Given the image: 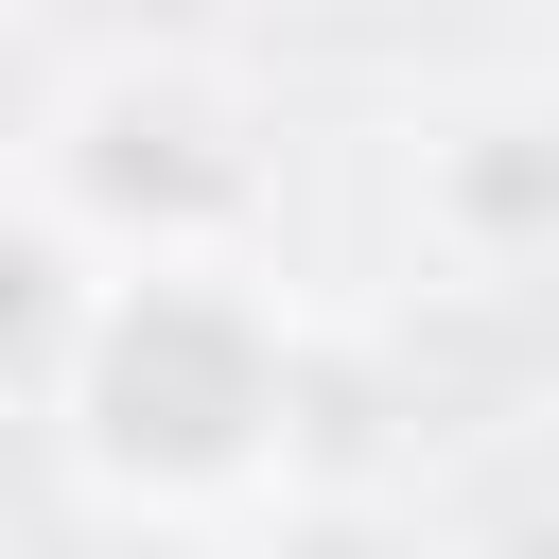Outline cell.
Listing matches in <instances>:
<instances>
[{"label":"cell","mask_w":559,"mask_h":559,"mask_svg":"<svg viewBox=\"0 0 559 559\" xmlns=\"http://www.w3.org/2000/svg\"><path fill=\"white\" fill-rule=\"evenodd\" d=\"M70 437L105 489L140 507H227L280 472V419H297V314L245 245H175V262H105L87 280V332H70Z\"/></svg>","instance_id":"1"},{"label":"cell","mask_w":559,"mask_h":559,"mask_svg":"<svg viewBox=\"0 0 559 559\" xmlns=\"http://www.w3.org/2000/svg\"><path fill=\"white\" fill-rule=\"evenodd\" d=\"M245 192H262V157H245V122H227V87H210L192 52H140V70H105V87L52 105V227H70L87 262L227 245Z\"/></svg>","instance_id":"2"},{"label":"cell","mask_w":559,"mask_h":559,"mask_svg":"<svg viewBox=\"0 0 559 559\" xmlns=\"http://www.w3.org/2000/svg\"><path fill=\"white\" fill-rule=\"evenodd\" d=\"M402 210L454 280H542L559 262V87H454L402 122Z\"/></svg>","instance_id":"3"},{"label":"cell","mask_w":559,"mask_h":559,"mask_svg":"<svg viewBox=\"0 0 559 559\" xmlns=\"http://www.w3.org/2000/svg\"><path fill=\"white\" fill-rule=\"evenodd\" d=\"M105 559H227V542H210V524H175V507H157V524H122V542H105Z\"/></svg>","instance_id":"4"},{"label":"cell","mask_w":559,"mask_h":559,"mask_svg":"<svg viewBox=\"0 0 559 559\" xmlns=\"http://www.w3.org/2000/svg\"><path fill=\"white\" fill-rule=\"evenodd\" d=\"M280 559H384V524H349V507H332V524H297Z\"/></svg>","instance_id":"5"},{"label":"cell","mask_w":559,"mask_h":559,"mask_svg":"<svg viewBox=\"0 0 559 559\" xmlns=\"http://www.w3.org/2000/svg\"><path fill=\"white\" fill-rule=\"evenodd\" d=\"M122 17H157V52H192V35H210V0H122Z\"/></svg>","instance_id":"6"}]
</instances>
